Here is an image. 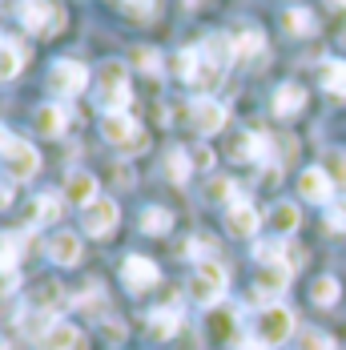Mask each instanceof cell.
I'll return each instance as SVG.
<instances>
[{"label":"cell","mask_w":346,"mask_h":350,"mask_svg":"<svg viewBox=\"0 0 346 350\" xmlns=\"http://www.w3.org/2000/svg\"><path fill=\"white\" fill-rule=\"evenodd\" d=\"M97 101L105 113H129L133 89H129V69L121 61H105L97 72Z\"/></svg>","instance_id":"cell-1"},{"label":"cell","mask_w":346,"mask_h":350,"mask_svg":"<svg viewBox=\"0 0 346 350\" xmlns=\"http://www.w3.org/2000/svg\"><path fill=\"white\" fill-rule=\"evenodd\" d=\"M101 133H105V141H109L117 153H125V157L145 153V145H149V137L141 133V125L129 117V113H105Z\"/></svg>","instance_id":"cell-2"},{"label":"cell","mask_w":346,"mask_h":350,"mask_svg":"<svg viewBox=\"0 0 346 350\" xmlns=\"http://www.w3.org/2000/svg\"><path fill=\"white\" fill-rule=\"evenodd\" d=\"M0 161H4V174L12 177V181H29L40 170V153H36L33 141H25V137H4Z\"/></svg>","instance_id":"cell-3"},{"label":"cell","mask_w":346,"mask_h":350,"mask_svg":"<svg viewBox=\"0 0 346 350\" xmlns=\"http://www.w3.org/2000/svg\"><path fill=\"white\" fill-rule=\"evenodd\" d=\"M226 282H230V274H226V266H222V262H202V266L194 270V278H189V298L213 310V306H222Z\"/></svg>","instance_id":"cell-4"},{"label":"cell","mask_w":346,"mask_h":350,"mask_svg":"<svg viewBox=\"0 0 346 350\" xmlns=\"http://www.w3.org/2000/svg\"><path fill=\"white\" fill-rule=\"evenodd\" d=\"M16 21H21L33 36H53L65 25V12H61L53 0H21V4H16Z\"/></svg>","instance_id":"cell-5"},{"label":"cell","mask_w":346,"mask_h":350,"mask_svg":"<svg viewBox=\"0 0 346 350\" xmlns=\"http://www.w3.org/2000/svg\"><path fill=\"white\" fill-rule=\"evenodd\" d=\"M85 89H89V69H85L81 61H72V57L53 61V69H49V93H53V97L69 101V97L85 93Z\"/></svg>","instance_id":"cell-6"},{"label":"cell","mask_w":346,"mask_h":350,"mask_svg":"<svg viewBox=\"0 0 346 350\" xmlns=\"http://www.w3.org/2000/svg\"><path fill=\"white\" fill-rule=\"evenodd\" d=\"M254 334H258V342H262V347H282V342L294 334V314H290L286 306L270 302V306H262Z\"/></svg>","instance_id":"cell-7"},{"label":"cell","mask_w":346,"mask_h":350,"mask_svg":"<svg viewBox=\"0 0 346 350\" xmlns=\"http://www.w3.org/2000/svg\"><path fill=\"white\" fill-rule=\"evenodd\" d=\"M117 221H121V210H117L113 198H97V202H89V206L81 210V230H85L89 238H109V234L117 230Z\"/></svg>","instance_id":"cell-8"},{"label":"cell","mask_w":346,"mask_h":350,"mask_svg":"<svg viewBox=\"0 0 346 350\" xmlns=\"http://www.w3.org/2000/svg\"><path fill=\"white\" fill-rule=\"evenodd\" d=\"M121 282H125L129 294H145V290H153V286L161 282V270H157L153 258H145V254H129V258L121 262Z\"/></svg>","instance_id":"cell-9"},{"label":"cell","mask_w":346,"mask_h":350,"mask_svg":"<svg viewBox=\"0 0 346 350\" xmlns=\"http://www.w3.org/2000/svg\"><path fill=\"white\" fill-rule=\"evenodd\" d=\"M226 121H230V113H226L222 101H213V97H206V93L189 101V125H194L198 133H206V137L209 133H222Z\"/></svg>","instance_id":"cell-10"},{"label":"cell","mask_w":346,"mask_h":350,"mask_svg":"<svg viewBox=\"0 0 346 350\" xmlns=\"http://www.w3.org/2000/svg\"><path fill=\"white\" fill-rule=\"evenodd\" d=\"M298 193L310 206H330L334 202V181H330V174L322 165H310V170H302V177H298Z\"/></svg>","instance_id":"cell-11"},{"label":"cell","mask_w":346,"mask_h":350,"mask_svg":"<svg viewBox=\"0 0 346 350\" xmlns=\"http://www.w3.org/2000/svg\"><path fill=\"white\" fill-rule=\"evenodd\" d=\"M226 230H230L234 238H254V234L262 230V213L254 210L250 202H242V198H238V202L226 210Z\"/></svg>","instance_id":"cell-12"},{"label":"cell","mask_w":346,"mask_h":350,"mask_svg":"<svg viewBox=\"0 0 346 350\" xmlns=\"http://www.w3.org/2000/svg\"><path fill=\"white\" fill-rule=\"evenodd\" d=\"M65 198H69L72 206H89V202H97L101 193H97V177L89 174V170H69V177H65Z\"/></svg>","instance_id":"cell-13"},{"label":"cell","mask_w":346,"mask_h":350,"mask_svg":"<svg viewBox=\"0 0 346 350\" xmlns=\"http://www.w3.org/2000/svg\"><path fill=\"white\" fill-rule=\"evenodd\" d=\"M81 238L72 234V230H57L53 238H49V262H57V266H77L81 262Z\"/></svg>","instance_id":"cell-14"},{"label":"cell","mask_w":346,"mask_h":350,"mask_svg":"<svg viewBox=\"0 0 346 350\" xmlns=\"http://www.w3.org/2000/svg\"><path fill=\"white\" fill-rule=\"evenodd\" d=\"M230 157L242 161V165L266 161V137L262 133H238V137H230Z\"/></svg>","instance_id":"cell-15"},{"label":"cell","mask_w":346,"mask_h":350,"mask_svg":"<svg viewBox=\"0 0 346 350\" xmlns=\"http://www.w3.org/2000/svg\"><path fill=\"white\" fill-rule=\"evenodd\" d=\"M290 274H294V270H290L286 262H278V266H262V270H258V302L270 306V298L290 282Z\"/></svg>","instance_id":"cell-16"},{"label":"cell","mask_w":346,"mask_h":350,"mask_svg":"<svg viewBox=\"0 0 346 350\" xmlns=\"http://www.w3.org/2000/svg\"><path fill=\"white\" fill-rule=\"evenodd\" d=\"M81 347V330L72 322H53L40 334V350H77Z\"/></svg>","instance_id":"cell-17"},{"label":"cell","mask_w":346,"mask_h":350,"mask_svg":"<svg viewBox=\"0 0 346 350\" xmlns=\"http://www.w3.org/2000/svg\"><path fill=\"white\" fill-rule=\"evenodd\" d=\"M33 121H36V133H44V137H61L65 125H69V109L65 105H40L33 113Z\"/></svg>","instance_id":"cell-18"},{"label":"cell","mask_w":346,"mask_h":350,"mask_svg":"<svg viewBox=\"0 0 346 350\" xmlns=\"http://www.w3.org/2000/svg\"><path fill=\"white\" fill-rule=\"evenodd\" d=\"M302 105H306V89H302V85L286 81V85L274 89V113L278 117H294V113H302Z\"/></svg>","instance_id":"cell-19"},{"label":"cell","mask_w":346,"mask_h":350,"mask_svg":"<svg viewBox=\"0 0 346 350\" xmlns=\"http://www.w3.org/2000/svg\"><path fill=\"white\" fill-rule=\"evenodd\" d=\"M266 221H270V230H274L278 238H290L298 230V206L294 202H274L270 213H266Z\"/></svg>","instance_id":"cell-20"},{"label":"cell","mask_w":346,"mask_h":350,"mask_svg":"<svg viewBox=\"0 0 346 350\" xmlns=\"http://www.w3.org/2000/svg\"><path fill=\"white\" fill-rule=\"evenodd\" d=\"M177 330H181V310H177V306H165V310H153V314H149V334H153L157 342L173 338Z\"/></svg>","instance_id":"cell-21"},{"label":"cell","mask_w":346,"mask_h":350,"mask_svg":"<svg viewBox=\"0 0 346 350\" xmlns=\"http://www.w3.org/2000/svg\"><path fill=\"white\" fill-rule=\"evenodd\" d=\"M25 69V49L16 40H0V81H12Z\"/></svg>","instance_id":"cell-22"},{"label":"cell","mask_w":346,"mask_h":350,"mask_svg":"<svg viewBox=\"0 0 346 350\" xmlns=\"http://www.w3.org/2000/svg\"><path fill=\"white\" fill-rule=\"evenodd\" d=\"M238 318V310H230V306H213V314H209V334L217 338V342H230V347H238V334L230 330V322Z\"/></svg>","instance_id":"cell-23"},{"label":"cell","mask_w":346,"mask_h":350,"mask_svg":"<svg viewBox=\"0 0 346 350\" xmlns=\"http://www.w3.org/2000/svg\"><path fill=\"white\" fill-rule=\"evenodd\" d=\"M170 69L177 81H198V69H202V53L198 49H181V53H173V61H170Z\"/></svg>","instance_id":"cell-24"},{"label":"cell","mask_w":346,"mask_h":350,"mask_svg":"<svg viewBox=\"0 0 346 350\" xmlns=\"http://www.w3.org/2000/svg\"><path fill=\"white\" fill-rule=\"evenodd\" d=\"M137 221H141V230H145V234H153V238H161V234H170V230H173V213L161 210V206H145Z\"/></svg>","instance_id":"cell-25"},{"label":"cell","mask_w":346,"mask_h":350,"mask_svg":"<svg viewBox=\"0 0 346 350\" xmlns=\"http://www.w3.org/2000/svg\"><path fill=\"white\" fill-rule=\"evenodd\" d=\"M61 217V198L57 193H36V202H33V226H53Z\"/></svg>","instance_id":"cell-26"},{"label":"cell","mask_w":346,"mask_h":350,"mask_svg":"<svg viewBox=\"0 0 346 350\" xmlns=\"http://www.w3.org/2000/svg\"><path fill=\"white\" fill-rule=\"evenodd\" d=\"M318 77H322V89L330 97H346V61H326Z\"/></svg>","instance_id":"cell-27"},{"label":"cell","mask_w":346,"mask_h":350,"mask_svg":"<svg viewBox=\"0 0 346 350\" xmlns=\"http://www.w3.org/2000/svg\"><path fill=\"white\" fill-rule=\"evenodd\" d=\"M189 170H194V157H189L185 149H177V145H173L170 153H165V177L181 185V181H189Z\"/></svg>","instance_id":"cell-28"},{"label":"cell","mask_w":346,"mask_h":350,"mask_svg":"<svg viewBox=\"0 0 346 350\" xmlns=\"http://www.w3.org/2000/svg\"><path fill=\"white\" fill-rule=\"evenodd\" d=\"M282 29L290 36H310L314 33V12H306V8H286Z\"/></svg>","instance_id":"cell-29"},{"label":"cell","mask_w":346,"mask_h":350,"mask_svg":"<svg viewBox=\"0 0 346 350\" xmlns=\"http://www.w3.org/2000/svg\"><path fill=\"white\" fill-rule=\"evenodd\" d=\"M206 202H238V185L230 181V177H209V185H206Z\"/></svg>","instance_id":"cell-30"},{"label":"cell","mask_w":346,"mask_h":350,"mask_svg":"<svg viewBox=\"0 0 346 350\" xmlns=\"http://www.w3.org/2000/svg\"><path fill=\"white\" fill-rule=\"evenodd\" d=\"M133 65H137L141 72H149V77H157V72L165 69L161 53H157V49H149V44H137V49H133Z\"/></svg>","instance_id":"cell-31"},{"label":"cell","mask_w":346,"mask_h":350,"mask_svg":"<svg viewBox=\"0 0 346 350\" xmlns=\"http://www.w3.org/2000/svg\"><path fill=\"white\" fill-rule=\"evenodd\" d=\"M338 294H343L338 278H318L310 286V298L318 302V306H334V302H338Z\"/></svg>","instance_id":"cell-32"},{"label":"cell","mask_w":346,"mask_h":350,"mask_svg":"<svg viewBox=\"0 0 346 350\" xmlns=\"http://www.w3.org/2000/svg\"><path fill=\"white\" fill-rule=\"evenodd\" d=\"M262 44H266V40H262V33H254V29H250V33H238V36H234V53H238V61H250V57H258V53H262Z\"/></svg>","instance_id":"cell-33"},{"label":"cell","mask_w":346,"mask_h":350,"mask_svg":"<svg viewBox=\"0 0 346 350\" xmlns=\"http://www.w3.org/2000/svg\"><path fill=\"white\" fill-rule=\"evenodd\" d=\"M298 350H334V338L326 330H318V326H306L298 334Z\"/></svg>","instance_id":"cell-34"},{"label":"cell","mask_w":346,"mask_h":350,"mask_svg":"<svg viewBox=\"0 0 346 350\" xmlns=\"http://www.w3.org/2000/svg\"><path fill=\"white\" fill-rule=\"evenodd\" d=\"M326 230L330 234H346V198H334L326 206Z\"/></svg>","instance_id":"cell-35"},{"label":"cell","mask_w":346,"mask_h":350,"mask_svg":"<svg viewBox=\"0 0 346 350\" xmlns=\"http://www.w3.org/2000/svg\"><path fill=\"white\" fill-rule=\"evenodd\" d=\"M326 174H330V181H334L338 189H346V149H334V153L326 157Z\"/></svg>","instance_id":"cell-36"},{"label":"cell","mask_w":346,"mask_h":350,"mask_svg":"<svg viewBox=\"0 0 346 350\" xmlns=\"http://www.w3.org/2000/svg\"><path fill=\"white\" fill-rule=\"evenodd\" d=\"M0 274H4V278L16 274V242H12V238L0 242Z\"/></svg>","instance_id":"cell-37"},{"label":"cell","mask_w":346,"mask_h":350,"mask_svg":"<svg viewBox=\"0 0 346 350\" xmlns=\"http://www.w3.org/2000/svg\"><path fill=\"white\" fill-rule=\"evenodd\" d=\"M121 4H125V12H129L133 21H149L153 8H157V0H121Z\"/></svg>","instance_id":"cell-38"},{"label":"cell","mask_w":346,"mask_h":350,"mask_svg":"<svg viewBox=\"0 0 346 350\" xmlns=\"http://www.w3.org/2000/svg\"><path fill=\"white\" fill-rule=\"evenodd\" d=\"M189 157H194V165H202V170H209V165H213V153H209L206 145H202V149H194Z\"/></svg>","instance_id":"cell-39"},{"label":"cell","mask_w":346,"mask_h":350,"mask_svg":"<svg viewBox=\"0 0 346 350\" xmlns=\"http://www.w3.org/2000/svg\"><path fill=\"white\" fill-rule=\"evenodd\" d=\"M8 206H12V189L0 181V210H8Z\"/></svg>","instance_id":"cell-40"},{"label":"cell","mask_w":346,"mask_h":350,"mask_svg":"<svg viewBox=\"0 0 346 350\" xmlns=\"http://www.w3.org/2000/svg\"><path fill=\"white\" fill-rule=\"evenodd\" d=\"M326 4H330V8H343V12H346V0H326Z\"/></svg>","instance_id":"cell-41"}]
</instances>
